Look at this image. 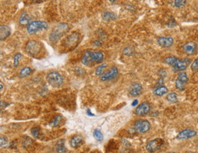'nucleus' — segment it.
Returning a JSON list of instances; mask_svg holds the SVG:
<instances>
[{"instance_id": "10", "label": "nucleus", "mask_w": 198, "mask_h": 153, "mask_svg": "<svg viewBox=\"0 0 198 153\" xmlns=\"http://www.w3.org/2000/svg\"><path fill=\"white\" fill-rule=\"evenodd\" d=\"M151 110V106L148 103L145 102L140 104L135 109V114L138 116H145L148 114Z\"/></svg>"}, {"instance_id": "41", "label": "nucleus", "mask_w": 198, "mask_h": 153, "mask_svg": "<svg viewBox=\"0 0 198 153\" xmlns=\"http://www.w3.org/2000/svg\"><path fill=\"white\" fill-rule=\"evenodd\" d=\"M3 88H4V86L1 84V82H0V90H1Z\"/></svg>"}, {"instance_id": "35", "label": "nucleus", "mask_w": 198, "mask_h": 153, "mask_svg": "<svg viewBox=\"0 0 198 153\" xmlns=\"http://www.w3.org/2000/svg\"><path fill=\"white\" fill-rule=\"evenodd\" d=\"M163 79L160 78V79H159V80L158 81V82H157V84H157L156 86H157V87L162 86V85L163 84Z\"/></svg>"}, {"instance_id": "29", "label": "nucleus", "mask_w": 198, "mask_h": 153, "mask_svg": "<svg viewBox=\"0 0 198 153\" xmlns=\"http://www.w3.org/2000/svg\"><path fill=\"white\" fill-rule=\"evenodd\" d=\"M22 57V55L20 53L16 54L13 57V66L15 67H17L19 64V61L21 58Z\"/></svg>"}, {"instance_id": "40", "label": "nucleus", "mask_w": 198, "mask_h": 153, "mask_svg": "<svg viewBox=\"0 0 198 153\" xmlns=\"http://www.w3.org/2000/svg\"><path fill=\"white\" fill-rule=\"evenodd\" d=\"M138 100H134V101L132 103V106L135 107V106H136L138 104Z\"/></svg>"}, {"instance_id": "4", "label": "nucleus", "mask_w": 198, "mask_h": 153, "mask_svg": "<svg viewBox=\"0 0 198 153\" xmlns=\"http://www.w3.org/2000/svg\"><path fill=\"white\" fill-rule=\"evenodd\" d=\"M47 81L51 87L54 88H59L63 84L64 78L58 72H52L47 75Z\"/></svg>"}, {"instance_id": "9", "label": "nucleus", "mask_w": 198, "mask_h": 153, "mask_svg": "<svg viewBox=\"0 0 198 153\" xmlns=\"http://www.w3.org/2000/svg\"><path fill=\"white\" fill-rule=\"evenodd\" d=\"M190 63V60L186 59L185 60L181 61L177 58H176L174 62L172 64V68L173 71L174 72H182L185 70L187 68L188 64Z\"/></svg>"}, {"instance_id": "16", "label": "nucleus", "mask_w": 198, "mask_h": 153, "mask_svg": "<svg viewBox=\"0 0 198 153\" xmlns=\"http://www.w3.org/2000/svg\"><path fill=\"white\" fill-rule=\"evenodd\" d=\"M10 33L11 30L8 26L0 25V41L6 39Z\"/></svg>"}, {"instance_id": "19", "label": "nucleus", "mask_w": 198, "mask_h": 153, "mask_svg": "<svg viewBox=\"0 0 198 153\" xmlns=\"http://www.w3.org/2000/svg\"><path fill=\"white\" fill-rule=\"evenodd\" d=\"M56 150H57L58 152H62V153H65L68 151V149L65 145V140H63V139L59 140L57 142V145H56Z\"/></svg>"}, {"instance_id": "43", "label": "nucleus", "mask_w": 198, "mask_h": 153, "mask_svg": "<svg viewBox=\"0 0 198 153\" xmlns=\"http://www.w3.org/2000/svg\"><path fill=\"white\" fill-rule=\"evenodd\" d=\"M0 112H1V109H0Z\"/></svg>"}, {"instance_id": "30", "label": "nucleus", "mask_w": 198, "mask_h": 153, "mask_svg": "<svg viewBox=\"0 0 198 153\" xmlns=\"http://www.w3.org/2000/svg\"><path fill=\"white\" fill-rule=\"evenodd\" d=\"M31 134H32L34 138H37L39 137L40 134V128L38 127L33 128L31 130Z\"/></svg>"}, {"instance_id": "1", "label": "nucleus", "mask_w": 198, "mask_h": 153, "mask_svg": "<svg viewBox=\"0 0 198 153\" xmlns=\"http://www.w3.org/2000/svg\"><path fill=\"white\" fill-rule=\"evenodd\" d=\"M104 57V54L101 51H87L83 54L81 61L84 65L91 67L96 64L102 62Z\"/></svg>"}, {"instance_id": "21", "label": "nucleus", "mask_w": 198, "mask_h": 153, "mask_svg": "<svg viewBox=\"0 0 198 153\" xmlns=\"http://www.w3.org/2000/svg\"><path fill=\"white\" fill-rule=\"evenodd\" d=\"M168 92V90L167 87L165 86H160L157 89H155L154 91V94L158 96H162L165 94H166Z\"/></svg>"}, {"instance_id": "26", "label": "nucleus", "mask_w": 198, "mask_h": 153, "mask_svg": "<svg viewBox=\"0 0 198 153\" xmlns=\"http://www.w3.org/2000/svg\"><path fill=\"white\" fill-rule=\"evenodd\" d=\"M93 136L97 141L101 142L103 139V135L100 129H96L93 132Z\"/></svg>"}, {"instance_id": "28", "label": "nucleus", "mask_w": 198, "mask_h": 153, "mask_svg": "<svg viewBox=\"0 0 198 153\" xmlns=\"http://www.w3.org/2000/svg\"><path fill=\"white\" fill-rule=\"evenodd\" d=\"M177 79L182 81H183V82H187L188 80V78L187 75V73H185V72H180L177 75Z\"/></svg>"}, {"instance_id": "39", "label": "nucleus", "mask_w": 198, "mask_h": 153, "mask_svg": "<svg viewBox=\"0 0 198 153\" xmlns=\"http://www.w3.org/2000/svg\"><path fill=\"white\" fill-rule=\"evenodd\" d=\"M160 73L161 74H159V75H160L161 76V77H162V78L165 77L166 75V73L164 70H160Z\"/></svg>"}, {"instance_id": "7", "label": "nucleus", "mask_w": 198, "mask_h": 153, "mask_svg": "<svg viewBox=\"0 0 198 153\" xmlns=\"http://www.w3.org/2000/svg\"><path fill=\"white\" fill-rule=\"evenodd\" d=\"M165 143L163 139L157 138L148 142L146 145V150L150 152H154L160 149Z\"/></svg>"}, {"instance_id": "23", "label": "nucleus", "mask_w": 198, "mask_h": 153, "mask_svg": "<svg viewBox=\"0 0 198 153\" xmlns=\"http://www.w3.org/2000/svg\"><path fill=\"white\" fill-rule=\"evenodd\" d=\"M33 73V69L30 67H24L21 69V71L20 72V77L23 78L27 77L29 75H30Z\"/></svg>"}, {"instance_id": "11", "label": "nucleus", "mask_w": 198, "mask_h": 153, "mask_svg": "<svg viewBox=\"0 0 198 153\" xmlns=\"http://www.w3.org/2000/svg\"><path fill=\"white\" fill-rule=\"evenodd\" d=\"M118 74V68L117 67H113L107 73H104L103 75H101V80L102 81H107L112 80L116 78Z\"/></svg>"}, {"instance_id": "34", "label": "nucleus", "mask_w": 198, "mask_h": 153, "mask_svg": "<svg viewBox=\"0 0 198 153\" xmlns=\"http://www.w3.org/2000/svg\"><path fill=\"white\" fill-rule=\"evenodd\" d=\"M191 68L192 70H193V71L197 70V68H198V60L197 59L194 61L193 62V63L191 64Z\"/></svg>"}, {"instance_id": "22", "label": "nucleus", "mask_w": 198, "mask_h": 153, "mask_svg": "<svg viewBox=\"0 0 198 153\" xmlns=\"http://www.w3.org/2000/svg\"><path fill=\"white\" fill-rule=\"evenodd\" d=\"M103 18L106 21H112V20H115L117 18V16L115 13L110 12H106L104 13L103 16Z\"/></svg>"}, {"instance_id": "18", "label": "nucleus", "mask_w": 198, "mask_h": 153, "mask_svg": "<svg viewBox=\"0 0 198 153\" xmlns=\"http://www.w3.org/2000/svg\"><path fill=\"white\" fill-rule=\"evenodd\" d=\"M31 23V18L27 13H23L19 18V24L21 26H27Z\"/></svg>"}, {"instance_id": "25", "label": "nucleus", "mask_w": 198, "mask_h": 153, "mask_svg": "<svg viewBox=\"0 0 198 153\" xmlns=\"http://www.w3.org/2000/svg\"><path fill=\"white\" fill-rule=\"evenodd\" d=\"M107 67V64L104 63L99 66L95 70V73L97 76H101L104 74L105 69Z\"/></svg>"}, {"instance_id": "13", "label": "nucleus", "mask_w": 198, "mask_h": 153, "mask_svg": "<svg viewBox=\"0 0 198 153\" xmlns=\"http://www.w3.org/2000/svg\"><path fill=\"white\" fill-rule=\"evenodd\" d=\"M143 87L139 83H135L132 84L129 90V93L130 95L134 97H137L140 96L142 93Z\"/></svg>"}, {"instance_id": "2", "label": "nucleus", "mask_w": 198, "mask_h": 153, "mask_svg": "<svg viewBox=\"0 0 198 153\" xmlns=\"http://www.w3.org/2000/svg\"><path fill=\"white\" fill-rule=\"evenodd\" d=\"M43 50V45L39 41L35 40H30L26 44L25 50L27 54L31 56L35 57L39 55Z\"/></svg>"}, {"instance_id": "36", "label": "nucleus", "mask_w": 198, "mask_h": 153, "mask_svg": "<svg viewBox=\"0 0 198 153\" xmlns=\"http://www.w3.org/2000/svg\"><path fill=\"white\" fill-rule=\"evenodd\" d=\"M101 45V40H96L94 42V45L96 47H98V46H100Z\"/></svg>"}, {"instance_id": "3", "label": "nucleus", "mask_w": 198, "mask_h": 153, "mask_svg": "<svg viewBox=\"0 0 198 153\" xmlns=\"http://www.w3.org/2000/svg\"><path fill=\"white\" fill-rule=\"evenodd\" d=\"M68 29V26L65 23H61L56 26L51 31L50 35V40L52 43L58 41L63 34Z\"/></svg>"}, {"instance_id": "17", "label": "nucleus", "mask_w": 198, "mask_h": 153, "mask_svg": "<svg viewBox=\"0 0 198 153\" xmlns=\"http://www.w3.org/2000/svg\"><path fill=\"white\" fill-rule=\"evenodd\" d=\"M196 45L193 42H188L183 47V50H184V51L186 53L188 54H193L196 50Z\"/></svg>"}, {"instance_id": "15", "label": "nucleus", "mask_w": 198, "mask_h": 153, "mask_svg": "<svg viewBox=\"0 0 198 153\" xmlns=\"http://www.w3.org/2000/svg\"><path fill=\"white\" fill-rule=\"evenodd\" d=\"M83 142V138L81 135H75L70 140V146L73 148L79 147Z\"/></svg>"}, {"instance_id": "33", "label": "nucleus", "mask_w": 198, "mask_h": 153, "mask_svg": "<svg viewBox=\"0 0 198 153\" xmlns=\"http://www.w3.org/2000/svg\"><path fill=\"white\" fill-rule=\"evenodd\" d=\"M7 143V140L3 137L0 136V146H3L6 145Z\"/></svg>"}, {"instance_id": "42", "label": "nucleus", "mask_w": 198, "mask_h": 153, "mask_svg": "<svg viewBox=\"0 0 198 153\" xmlns=\"http://www.w3.org/2000/svg\"><path fill=\"white\" fill-rule=\"evenodd\" d=\"M109 1L112 3H114V2H115L116 1H117V0H109Z\"/></svg>"}, {"instance_id": "12", "label": "nucleus", "mask_w": 198, "mask_h": 153, "mask_svg": "<svg viewBox=\"0 0 198 153\" xmlns=\"http://www.w3.org/2000/svg\"><path fill=\"white\" fill-rule=\"evenodd\" d=\"M196 132L191 129H185L181 131L177 135V139L178 140H187L193 138L196 135Z\"/></svg>"}, {"instance_id": "8", "label": "nucleus", "mask_w": 198, "mask_h": 153, "mask_svg": "<svg viewBox=\"0 0 198 153\" xmlns=\"http://www.w3.org/2000/svg\"><path fill=\"white\" fill-rule=\"evenodd\" d=\"M150 128L151 124L146 120H139L134 125V130L139 133H145L150 129Z\"/></svg>"}, {"instance_id": "20", "label": "nucleus", "mask_w": 198, "mask_h": 153, "mask_svg": "<svg viewBox=\"0 0 198 153\" xmlns=\"http://www.w3.org/2000/svg\"><path fill=\"white\" fill-rule=\"evenodd\" d=\"M63 120V117L61 115H58L55 117L52 120L50 123V126L51 127H57L61 124Z\"/></svg>"}, {"instance_id": "24", "label": "nucleus", "mask_w": 198, "mask_h": 153, "mask_svg": "<svg viewBox=\"0 0 198 153\" xmlns=\"http://www.w3.org/2000/svg\"><path fill=\"white\" fill-rule=\"evenodd\" d=\"M166 100L170 103H177L178 102L177 95L176 93L171 92L167 95Z\"/></svg>"}, {"instance_id": "27", "label": "nucleus", "mask_w": 198, "mask_h": 153, "mask_svg": "<svg viewBox=\"0 0 198 153\" xmlns=\"http://www.w3.org/2000/svg\"><path fill=\"white\" fill-rule=\"evenodd\" d=\"M185 83L186 82H183V81H182L177 79L176 81V82H175V85H176V88L178 90H179L180 91H183V90H185Z\"/></svg>"}, {"instance_id": "14", "label": "nucleus", "mask_w": 198, "mask_h": 153, "mask_svg": "<svg viewBox=\"0 0 198 153\" xmlns=\"http://www.w3.org/2000/svg\"><path fill=\"white\" fill-rule=\"evenodd\" d=\"M157 42L160 47L163 48H168L173 44L174 40L171 37H161L157 39Z\"/></svg>"}, {"instance_id": "6", "label": "nucleus", "mask_w": 198, "mask_h": 153, "mask_svg": "<svg viewBox=\"0 0 198 153\" xmlns=\"http://www.w3.org/2000/svg\"><path fill=\"white\" fill-rule=\"evenodd\" d=\"M48 27L47 23L42 21H34L31 22L27 26V31L30 34H35L38 31L47 30Z\"/></svg>"}, {"instance_id": "37", "label": "nucleus", "mask_w": 198, "mask_h": 153, "mask_svg": "<svg viewBox=\"0 0 198 153\" xmlns=\"http://www.w3.org/2000/svg\"><path fill=\"white\" fill-rule=\"evenodd\" d=\"M87 114L89 115V116H90V117H93L95 115L92 113V111H91V110L90 109H88L87 110Z\"/></svg>"}, {"instance_id": "32", "label": "nucleus", "mask_w": 198, "mask_h": 153, "mask_svg": "<svg viewBox=\"0 0 198 153\" xmlns=\"http://www.w3.org/2000/svg\"><path fill=\"white\" fill-rule=\"evenodd\" d=\"M176 58L174 56H168L165 59V62L169 65H172Z\"/></svg>"}, {"instance_id": "38", "label": "nucleus", "mask_w": 198, "mask_h": 153, "mask_svg": "<svg viewBox=\"0 0 198 153\" xmlns=\"http://www.w3.org/2000/svg\"><path fill=\"white\" fill-rule=\"evenodd\" d=\"M9 104L6 103V102H4V101H1V102H0V107H6L8 106Z\"/></svg>"}, {"instance_id": "31", "label": "nucleus", "mask_w": 198, "mask_h": 153, "mask_svg": "<svg viewBox=\"0 0 198 153\" xmlns=\"http://www.w3.org/2000/svg\"><path fill=\"white\" fill-rule=\"evenodd\" d=\"M174 4L176 7H180L185 5L186 0H174Z\"/></svg>"}, {"instance_id": "5", "label": "nucleus", "mask_w": 198, "mask_h": 153, "mask_svg": "<svg viewBox=\"0 0 198 153\" xmlns=\"http://www.w3.org/2000/svg\"><path fill=\"white\" fill-rule=\"evenodd\" d=\"M80 35L77 33H73L69 35L63 41V46L65 49L71 50L75 48L79 42Z\"/></svg>"}]
</instances>
